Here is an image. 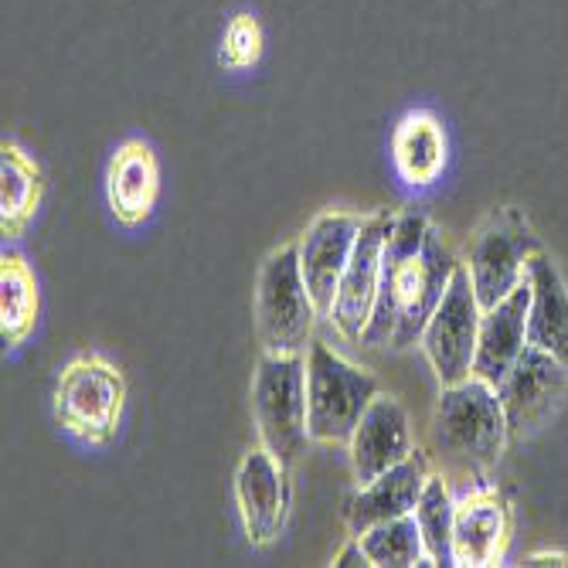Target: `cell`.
<instances>
[{
	"instance_id": "cell-14",
	"label": "cell",
	"mask_w": 568,
	"mask_h": 568,
	"mask_svg": "<svg viewBox=\"0 0 568 568\" xmlns=\"http://www.w3.org/2000/svg\"><path fill=\"white\" fill-rule=\"evenodd\" d=\"M412 449H416V443H412V426H408L405 405L395 395L378 392L375 402L368 405V412L361 416L351 443H347L351 470H354L357 487L372 484L385 470L398 467L402 459L412 456Z\"/></svg>"
},
{
	"instance_id": "cell-20",
	"label": "cell",
	"mask_w": 568,
	"mask_h": 568,
	"mask_svg": "<svg viewBox=\"0 0 568 568\" xmlns=\"http://www.w3.org/2000/svg\"><path fill=\"white\" fill-rule=\"evenodd\" d=\"M44 171L24 146L4 140L0 146V235L14 242L34 222L41 201H44Z\"/></svg>"
},
{
	"instance_id": "cell-15",
	"label": "cell",
	"mask_w": 568,
	"mask_h": 568,
	"mask_svg": "<svg viewBox=\"0 0 568 568\" xmlns=\"http://www.w3.org/2000/svg\"><path fill=\"white\" fill-rule=\"evenodd\" d=\"M161 197V161L153 146L140 136L123 140L106 168V201L123 229H140L150 222Z\"/></svg>"
},
{
	"instance_id": "cell-8",
	"label": "cell",
	"mask_w": 568,
	"mask_h": 568,
	"mask_svg": "<svg viewBox=\"0 0 568 568\" xmlns=\"http://www.w3.org/2000/svg\"><path fill=\"white\" fill-rule=\"evenodd\" d=\"M480 317H484V306L474 293L467 266L459 263L449 280V290L443 293L436 314L429 317V324L419 337V347L429 361L439 388L459 385L474 375Z\"/></svg>"
},
{
	"instance_id": "cell-13",
	"label": "cell",
	"mask_w": 568,
	"mask_h": 568,
	"mask_svg": "<svg viewBox=\"0 0 568 568\" xmlns=\"http://www.w3.org/2000/svg\"><path fill=\"white\" fill-rule=\"evenodd\" d=\"M361 222L365 219L351 212H324L300 235V270L324 321H331L337 286L351 260V248L357 242Z\"/></svg>"
},
{
	"instance_id": "cell-4",
	"label": "cell",
	"mask_w": 568,
	"mask_h": 568,
	"mask_svg": "<svg viewBox=\"0 0 568 568\" xmlns=\"http://www.w3.org/2000/svg\"><path fill=\"white\" fill-rule=\"evenodd\" d=\"M382 392L378 378L351 365L324 341L306 347V423L310 439L327 446H347L361 416Z\"/></svg>"
},
{
	"instance_id": "cell-19",
	"label": "cell",
	"mask_w": 568,
	"mask_h": 568,
	"mask_svg": "<svg viewBox=\"0 0 568 568\" xmlns=\"http://www.w3.org/2000/svg\"><path fill=\"white\" fill-rule=\"evenodd\" d=\"M525 283L531 290L528 344L561 357L568 365V283H565L558 263L545 248H538L528 260Z\"/></svg>"
},
{
	"instance_id": "cell-24",
	"label": "cell",
	"mask_w": 568,
	"mask_h": 568,
	"mask_svg": "<svg viewBox=\"0 0 568 568\" xmlns=\"http://www.w3.org/2000/svg\"><path fill=\"white\" fill-rule=\"evenodd\" d=\"M266 51V31L263 21L252 11H239L229 18L225 34H222V48H219V62L229 72H248L263 62Z\"/></svg>"
},
{
	"instance_id": "cell-23",
	"label": "cell",
	"mask_w": 568,
	"mask_h": 568,
	"mask_svg": "<svg viewBox=\"0 0 568 568\" xmlns=\"http://www.w3.org/2000/svg\"><path fill=\"white\" fill-rule=\"evenodd\" d=\"M357 541H361V548H365L372 568H419V565H429L423 531H419V525H416L412 514L361 531Z\"/></svg>"
},
{
	"instance_id": "cell-3",
	"label": "cell",
	"mask_w": 568,
	"mask_h": 568,
	"mask_svg": "<svg viewBox=\"0 0 568 568\" xmlns=\"http://www.w3.org/2000/svg\"><path fill=\"white\" fill-rule=\"evenodd\" d=\"M55 423L82 446H110L126 412V378L102 354H79L55 378Z\"/></svg>"
},
{
	"instance_id": "cell-12",
	"label": "cell",
	"mask_w": 568,
	"mask_h": 568,
	"mask_svg": "<svg viewBox=\"0 0 568 568\" xmlns=\"http://www.w3.org/2000/svg\"><path fill=\"white\" fill-rule=\"evenodd\" d=\"M514 538L510 500L494 484H474L456 494L453 518V565L494 568L507 558Z\"/></svg>"
},
{
	"instance_id": "cell-2",
	"label": "cell",
	"mask_w": 568,
	"mask_h": 568,
	"mask_svg": "<svg viewBox=\"0 0 568 568\" xmlns=\"http://www.w3.org/2000/svg\"><path fill=\"white\" fill-rule=\"evenodd\" d=\"M433 436L449 470L474 474L484 484L487 474L500 463L504 446L510 443L497 388L477 375L459 385H446L436 402Z\"/></svg>"
},
{
	"instance_id": "cell-11",
	"label": "cell",
	"mask_w": 568,
	"mask_h": 568,
	"mask_svg": "<svg viewBox=\"0 0 568 568\" xmlns=\"http://www.w3.org/2000/svg\"><path fill=\"white\" fill-rule=\"evenodd\" d=\"M395 212H375L365 215L357 232V242L351 248V260L344 266L341 286H337V300L331 310V324L337 327V334L351 344H361V334H365L372 310L378 300V283H382V260H385V242L392 232Z\"/></svg>"
},
{
	"instance_id": "cell-10",
	"label": "cell",
	"mask_w": 568,
	"mask_h": 568,
	"mask_svg": "<svg viewBox=\"0 0 568 568\" xmlns=\"http://www.w3.org/2000/svg\"><path fill=\"white\" fill-rule=\"evenodd\" d=\"M497 395L504 402L507 416V433L510 439H528L538 433L568 395V365L561 357L541 351V347H525L521 357L514 361V368L504 375L497 385Z\"/></svg>"
},
{
	"instance_id": "cell-18",
	"label": "cell",
	"mask_w": 568,
	"mask_h": 568,
	"mask_svg": "<svg viewBox=\"0 0 568 568\" xmlns=\"http://www.w3.org/2000/svg\"><path fill=\"white\" fill-rule=\"evenodd\" d=\"M392 164L405 187H433L449 164V140L443 120L429 110H408L392 133Z\"/></svg>"
},
{
	"instance_id": "cell-22",
	"label": "cell",
	"mask_w": 568,
	"mask_h": 568,
	"mask_svg": "<svg viewBox=\"0 0 568 568\" xmlns=\"http://www.w3.org/2000/svg\"><path fill=\"white\" fill-rule=\"evenodd\" d=\"M419 531H423V545L429 555V565H446L453 568V518H456V494L449 487V480L443 474H429L423 497L412 510Z\"/></svg>"
},
{
	"instance_id": "cell-25",
	"label": "cell",
	"mask_w": 568,
	"mask_h": 568,
	"mask_svg": "<svg viewBox=\"0 0 568 568\" xmlns=\"http://www.w3.org/2000/svg\"><path fill=\"white\" fill-rule=\"evenodd\" d=\"M334 568H372V561H368V555H365V548H361V541H357V535L341 548V555L334 558Z\"/></svg>"
},
{
	"instance_id": "cell-5",
	"label": "cell",
	"mask_w": 568,
	"mask_h": 568,
	"mask_svg": "<svg viewBox=\"0 0 568 568\" xmlns=\"http://www.w3.org/2000/svg\"><path fill=\"white\" fill-rule=\"evenodd\" d=\"M321 310L300 270V242L266 255L255 283V337L270 354H306Z\"/></svg>"
},
{
	"instance_id": "cell-17",
	"label": "cell",
	"mask_w": 568,
	"mask_h": 568,
	"mask_svg": "<svg viewBox=\"0 0 568 568\" xmlns=\"http://www.w3.org/2000/svg\"><path fill=\"white\" fill-rule=\"evenodd\" d=\"M528 300H531V290L528 283H521L507 300L484 310V317H480L474 375L494 388L504 382V375L514 368V361L528 347Z\"/></svg>"
},
{
	"instance_id": "cell-7",
	"label": "cell",
	"mask_w": 568,
	"mask_h": 568,
	"mask_svg": "<svg viewBox=\"0 0 568 568\" xmlns=\"http://www.w3.org/2000/svg\"><path fill=\"white\" fill-rule=\"evenodd\" d=\"M538 248L541 242L531 232L528 219L518 209H510V204L494 209L477 225L463 266L470 273L474 293L484 310L497 306L525 283V266Z\"/></svg>"
},
{
	"instance_id": "cell-16",
	"label": "cell",
	"mask_w": 568,
	"mask_h": 568,
	"mask_svg": "<svg viewBox=\"0 0 568 568\" xmlns=\"http://www.w3.org/2000/svg\"><path fill=\"white\" fill-rule=\"evenodd\" d=\"M429 456L416 446L408 459H402L398 467L385 470L372 484H361L357 494L347 504V528L351 535L368 531L382 521L405 518V514L416 510L423 487L429 480Z\"/></svg>"
},
{
	"instance_id": "cell-26",
	"label": "cell",
	"mask_w": 568,
	"mask_h": 568,
	"mask_svg": "<svg viewBox=\"0 0 568 568\" xmlns=\"http://www.w3.org/2000/svg\"><path fill=\"white\" fill-rule=\"evenodd\" d=\"M525 568H568V551H555V548H548V551H531V555H525V561H521Z\"/></svg>"
},
{
	"instance_id": "cell-1",
	"label": "cell",
	"mask_w": 568,
	"mask_h": 568,
	"mask_svg": "<svg viewBox=\"0 0 568 568\" xmlns=\"http://www.w3.org/2000/svg\"><path fill=\"white\" fill-rule=\"evenodd\" d=\"M456 266L459 260L449 239L429 222L426 212H395L385 242L378 300L365 334H361V347H416L443 293L449 290Z\"/></svg>"
},
{
	"instance_id": "cell-21",
	"label": "cell",
	"mask_w": 568,
	"mask_h": 568,
	"mask_svg": "<svg viewBox=\"0 0 568 568\" xmlns=\"http://www.w3.org/2000/svg\"><path fill=\"white\" fill-rule=\"evenodd\" d=\"M41 321V290L38 276L18 248L4 245L0 255V337L8 351L28 344Z\"/></svg>"
},
{
	"instance_id": "cell-9",
	"label": "cell",
	"mask_w": 568,
	"mask_h": 568,
	"mask_svg": "<svg viewBox=\"0 0 568 568\" xmlns=\"http://www.w3.org/2000/svg\"><path fill=\"white\" fill-rule=\"evenodd\" d=\"M235 504L248 545L252 548L276 545L290 525V510H293L290 467H283L266 446L248 449L235 470Z\"/></svg>"
},
{
	"instance_id": "cell-6",
	"label": "cell",
	"mask_w": 568,
	"mask_h": 568,
	"mask_svg": "<svg viewBox=\"0 0 568 568\" xmlns=\"http://www.w3.org/2000/svg\"><path fill=\"white\" fill-rule=\"evenodd\" d=\"M252 416L260 443L283 467H293L306 443H314L306 423V354L263 351L252 375Z\"/></svg>"
}]
</instances>
